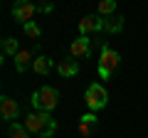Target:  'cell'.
Here are the masks:
<instances>
[{
    "label": "cell",
    "instance_id": "cell-1",
    "mask_svg": "<svg viewBox=\"0 0 148 138\" xmlns=\"http://www.w3.org/2000/svg\"><path fill=\"white\" fill-rule=\"evenodd\" d=\"M25 128L40 138H52L54 131H57V121L47 111H32L25 116Z\"/></svg>",
    "mask_w": 148,
    "mask_h": 138
},
{
    "label": "cell",
    "instance_id": "cell-2",
    "mask_svg": "<svg viewBox=\"0 0 148 138\" xmlns=\"http://www.w3.org/2000/svg\"><path fill=\"white\" fill-rule=\"evenodd\" d=\"M30 104L35 106V111H47L49 113L59 104V91L54 89V86H40V89L30 96Z\"/></svg>",
    "mask_w": 148,
    "mask_h": 138
},
{
    "label": "cell",
    "instance_id": "cell-3",
    "mask_svg": "<svg viewBox=\"0 0 148 138\" xmlns=\"http://www.w3.org/2000/svg\"><path fill=\"white\" fill-rule=\"evenodd\" d=\"M119 64H121V54L116 52V49H111L109 44L101 42V57H99V77L101 79H111L114 77V72L119 69Z\"/></svg>",
    "mask_w": 148,
    "mask_h": 138
},
{
    "label": "cell",
    "instance_id": "cell-4",
    "mask_svg": "<svg viewBox=\"0 0 148 138\" xmlns=\"http://www.w3.org/2000/svg\"><path fill=\"white\" fill-rule=\"evenodd\" d=\"M84 101L86 106H89V111H101V109L109 104V94H106V86L104 84H89L84 91Z\"/></svg>",
    "mask_w": 148,
    "mask_h": 138
},
{
    "label": "cell",
    "instance_id": "cell-5",
    "mask_svg": "<svg viewBox=\"0 0 148 138\" xmlns=\"http://www.w3.org/2000/svg\"><path fill=\"white\" fill-rule=\"evenodd\" d=\"M37 5L35 3H30V0H17L15 5H12V17H15L17 22H22V25H27V22H32V17H35Z\"/></svg>",
    "mask_w": 148,
    "mask_h": 138
},
{
    "label": "cell",
    "instance_id": "cell-6",
    "mask_svg": "<svg viewBox=\"0 0 148 138\" xmlns=\"http://www.w3.org/2000/svg\"><path fill=\"white\" fill-rule=\"evenodd\" d=\"M0 116L5 118L8 123H15V118L20 116V106H17V101L10 99V96H3V99H0Z\"/></svg>",
    "mask_w": 148,
    "mask_h": 138
},
{
    "label": "cell",
    "instance_id": "cell-7",
    "mask_svg": "<svg viewBox=\"0 0 148 138\" xmlns=\"http://www.w3.org/2000/svg\"><path fill=\"white\" fill-rule=\"evenodd\" d=\"M69 52H72V57H84V59H89V57H91V40L79 35V37L72 42Z\"/></svg>",
    "mask_w": 148,
    "mask_h": 138
},
{
    "label": "cell",
    "instance_id": "cell-8",
    "mask_svg": "<svg viewBox=\"0 0 148 138\" xmlns=\"http://www.w3.org/2000/svg\"><path fill=\"white\" fill-rule=\"evenodd\" d=\"M57 72H59V77H64V79H72V77L79 74V64H77L74 57H64V59L57 62Z\"/></svg>",
    "mask_w": 148,
    "mask_h": 138
},
{
    "label": "cell",
    "instance_id": "cell-9",
    "mask_svg": "<svg viewBox=\"0 0 148 138\" xmlns=\"http://www.w3.org/2000/svg\"><path fill=\"white\" fill-rule=\"evenodd\" d=\"M99 30H101V17L84 15L79 20V35H82V37H89L91 32H99Z\"/></svg>",
    "mask_w": 148,
    "mask_h": 138
},
{
    "label": "cell",
    "instance_id": "cell-10",
    "mask_svg": "<svg viewBox=\"0 0 148 138\" xmlns=\"http://www.w3.org/2000/svg\"><path fill=\"white\" fill-rule=\"evenodd\" d=\"M123 25H126V17H123V15L101 17V32H109V35H114V32H121Z\"/></svg>",
    "mask_w": 148,
    "mask_h": 138
},
{
    "label": "cell",
    "instance_id": "cell-11",
    "mask_svg": "<svg viewBox=\"0 0 148 138\" xmlns=\"http://www.w3.org/2000/svg\"><path fill=\"white\" fill-rule=\"evenodd\" d=\"M32 62H35V59H32V52L30 49H22V52L15 57V69L22 74V72H27V69L32 67Z\"/></svg>",
    "mask_w": 148,
    "mask_h": 138
},
{
    "label": "cell",
    "instance_id": "cell-12",
    "mask_svg": "<svg viewBox=\"0 0 148 138\" xmlns=\"http://www.w3.org/2000/svg\"><path fill=\"white\" fill-rule=\"evenodd\" d=\"M96 10H99V17L116 15V0H101L99 5H96Z\"/></svg>",
    "mask_w": 148,
    "mask_h": 138
},
{
    "label": "cell",
    "instance_id": "cell-13",
    "mask_svg": "<svg viewBox=\"0 0 148 138\" xmlns=\"http://www.w3.org/2000/svg\"><path fill=\"white\" fill-rule=\"evenodd\" d=\"M32 69H35V74L45 77V74L49 72V59H47V57H42V54H37L35 62H32Z\"/></svg>",
    "mask_w": 148,
    "mask_h": 138
},
{
    "label": "cell",
    "instance_id": "cell-14",
    "mask_svg": "<svg viewBox=\"0 0 148 138\" xmlns=\"http://www.w3.org/2000/svg\"><path fill=\"white\" fill-rule=\"evenodd\" d=\"M3 52H5V54H12V57H17V54L22 52V49H20V42H17L15 37H5V40H3Z\"/></svg>",
    "mask_w": 148,
    "mask_h": 138
},
{
    "label": "cell",
    "instance_id": "cell-15",
    "mask_svg": "<svg viewBox=\"0 0 148 138\" xmlns=\"http://www.w3.org/2000/svg\"><path fill=\"white\" fill-rule=\"evenodd\" d=\"M96 131V123H86V121H77V133L82 138H91Z\"/></svg>",
    "mask_w": 148,
    "mask_h": 138
},
{
    "label": "cell",
    "instance_id": "cell-16",
    "mask_svg": "<svg viewBox=\"0 0 148 138\" xmlns=\"http://www.w3.org/2000/svg\"><path fill=\"white\" fill-rule=\"evenodd\" d=\"M8 131H10V138H30V131H27L25 128V123H10V128H8Z\"/></svg>",
    "mask_w": 148,
    "mask_h": 138
},
{
    "label": "cell",
    "instance_id": "cell-17",
    "mask_svg": "<svg viewBox=\"0 0 148 138\" xmlns=\"http://www.w3.org/2000/svg\"><path fill=\"white\" fill-rule=\"evenodd\" d=\"M22 30H25V35L30 40H40V35H42V30L35 25V22H27V25H22Z\"/></svg>",
    "mask_w": 148,
    "mask_h": 138
},
{
    "label": "cell",
    "instance_id": "cell-18",
    "mask_svg": "<svg viewBox=\"0 0 148 138\" xmlns=\"http://www.w3.org/2000/svg\"><path fill=\"white\" fill-rule=\"evenodd\" d=\"M52 3H47V5H37V10H40V12H49V10H52Z\"/></svg>",
    "mask_w": 148,
    "mask_h": 138
}]
</instances>
